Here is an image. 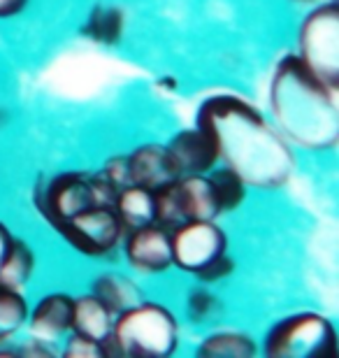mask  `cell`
<instances>
[{
    "label": "cell",
    "instance_id": "5",
    "mask_svg": "<svg viewBox=\"0 0 339 358\" xmlns=\"http://www.w3.org/2000/svg\"><path fill=\"white\" fill-rule=\"evenodd\" d=\"M298 56L312 73L339 91V7L328 3L316 7L302 21Z\"/></svg>",
    "mask_w": 339,
    "mask_h": 358
},
{
    "label": "cell",
    "instance_id": "13",
    "mask_svg": "<svg viewBox=\"0 0 339 358\" xmlns=\"http://www.w3.org/2000/svg\"><path fill=\"white\" fill-rule=\"evenodd\" d=\"M175 193L179 212L184 221L191 219H216L219 217V205H216L214 191L209 186L207 175H182L175 179Z\"/></svg>",
    "mask_w": 339,
    "mask_h": 358
},
{
    "label": "cell",
    "instance_id": "12",
    "mask_svg": "<svg viewBox=\"0 0 339 358\" xmlns=\"http://www.w3.org/2000/svg\"><path fill=\"white\" fill-rule=\"evenodd\" d=\"M126 159L128 170H131V184L147 186L151 191L182 177L165 145H142L128 154Z\"/></svg>",
    "mask_w": 339,
    "mask_h": 358
},
{
    "label": "cell",
    "instance_id": "21",
    "mask_svg": "<svg viewBox=\"0 0 339 358\" xmlns=\"http://www.w3.org/2000/svg\"><path fill=\"white\" fill-rule=\"evenodd\" d=\"M84 33L100 45H114L124 35V12L117 7H96L86 21Z\"/></svg>",
    "mask_w": 339,
    "mask_h": 358
},
{
    "label": "cell",
    "instance_id": "3",
    "mask_svg": "<svg viewBox=\"0 0 339 358\" xmlns=\"http://www.w3.org/2000/svg\"><path fill=\"white\" fill-rule=\"evenodd\" d=\"M179 345V326L170 310L156 303H137L114 317L110 338L103 342L107 356L165 358Z\"/></svg>",
    "mask_w": 339,
    "mask_h": 358
},
{
    "label": "cell",
    "instance_id": "4",
    "mask_svg": "<svg viewBox=\"0 0 339 358\" xmlns=\"http://www.w3.org/2000/svg\"><path fill=\"white\" fill-rule=\"evenodd\" d=\"M263 349L270 358H337V333L326 317L302 312L274 324Z\"/></svg>",
    "mask_w": 339,
    "mask_h": 358
},
{
    "label": "cell",
    "instance_id": "9",
    "mask_svg": "<svg viewBox=\"0 0 339 358\" xmlns=\"http://www.w3.org/2000/svg\"><path fill=\"white\" fill-rule=\"evenodd\" d=\"M124 252L131 268L142 275H161L172 268L170 231L158 224H147L126 233Z\"/></svg>",
    "mask_w": 339,
    "mask_h": 358
},
{
    "label": "cell",
    "instance_id": "8",
    "mask_svg": "<svg viewBox=\"0 0 339 358\" xmlns=\"http://www.w3.org/2000/svg\"><path fill=\"white\" fill-rule=\"evenodd\" d=\"M35 205L54 228H59L63 221L75 214L96 207L93 205L91 173H66L54 177L52 182L40 184L35 189Z\"/></svg>",
    "mask_w": 339,
    "mask_h": 358
},
{
    "label": "cell",
    "instance_id": "26",
    "mask_svg": "<svg viewBox=\"0 0 339 358\" xmlns=\"http://www.w3.org/2000/svg\"><path fill=\"white\" fill-rule=\"evenodd\" d=\"M28 0H0V19H12L19 12H24Z\"/></svg>",
    "mask_w": 339,
    "mask_h": 358
},
{
    "label": "cell",
    "instance_id": "7",
    "mask_svg": "<svg viewBox=\"0 0 339 358\" xmlns=\"http://www.w3.org/2000/svg\"><path fill=\"white\" fill-rule=\"evenodd\" d=\"M172 266L184 272H198L209 261L226 252L228 240L214 219H191L170 231Z\"/></svg>",
    "mask_w": 339,
    "mask_h": 358
},
{
    "label": "cell",
    "instance_id": "25",
    "mask_svg": "<svg viewBox=\"0 0 339 358\" xmlns=\"http://www.w3.org/2000/svg\"><path fill=\"white\" fill-rule=\"evenodd\" d=\"M103 175L110 179V182L117 186V189H124V186L131 184V170H128V159L126 156H117V159H110L105 163Z\"/></svg>",
    "mask_w": 339,
    "mask_h": 358
},
{
    "label": "cell",
    "instance_id": "19",
    "mask_svg": "<svg viewBox=\"0 0 339 358\" xmlns=\"http://www.w3.org/2000/svg\"><path fill=\"white\" fill-rule=\"evenodd\" d=\"M209 186L214 191L216 205H219V212H233L244 203V196H247V184L237 177L233 170L223 168H214L209 170Z\"/></svg>",
    "mask_w": 339,
    "mask_h": 358
},
{
    "label": "cell",
    "instance_id": "29",
    "mask_svg": "<svg viewBox=\"0 0 339 358\" xmlns=\"http://www.w3.org/2000/svg\"><path fill=\"white\" fill-rule=\"evenodd\" d=\"M302 3H316V0H302Z\"/></svg>",
    "mask_w": 339,
    "mask_h": 358
},
{
    "label": "cell",
    "instance_id": "22",
    "mask_svg": "<svg viewBox=\"0 0 339 358\" xmlns=\"http://www.w3.org/2000/svg\"><path fill=\"white\" fill-rule=\"evenodd\" d=\"M186 312H189V319L196 321V324H207V321H212L221 312V303L207 289H196L189 293Z\"/></svg>",
    "mask_w": 339,
    "mask_h": 358
},
{
    "label": "cell",
    "instance_id": "23",
    "mask_svg": "<svg viewBox=\"0 0 339 358\" xmlns=\"http://www.w3.org/2000/svg\"><path fill=\"white\" fill-rule=\"evenodd\" d=\"M63 356L66 358H103L107 354H105L103 342H96L82 333L72 331V335L66 342V349H63Z\"/></svg>",
    "mask_w": 339,
    "mask_h": 358
},
{
    "label": "cell",
    "instance_id": "27",
    "mask_svg": "<svg viewBox=\"0 0 339 358\" xmlns=\"http://www.w3.org/2000/svg\"><path fill=\"white\" fill-rule=\"evenodd\" d=\"M10 245H12V235H10V231H7L3 224H0V266H3V261H5Z\"/></svg>",
    "mask_w": 339,
    "mask_h": 358
},
{
    "label": "cell",
    "instance_id": "1",
    "mask_svg": "<svg viewBox=\"0 0 339 358\" xmlns=\"http://www.w3.org/2000/svg\"><path fill=\"white\" fill-rule=\"evenodd\" d=\"M196 126L216 142L219 161L251 189H279L291 179L295 156L286 138L261 110L233 93L209 96L198 110Z\"/></svg>",
    "mask_w": 339,
    "mask_h": 358
},
{
    "label": "cell",
    "instance_id": "10",
    "mask_svg": "<svg viewBox=\"0 0 339 358\" xmlns=\"http://www.w3.org/2000/svg\"><path fill=\"white\" fill-rule=\"evenodd\" d=\"M165 147H168L179 175H207L219 163L214 138L200 126L179 131Z\"/></svg>",
    "mask_w": 339,
    "mask_h": 358
},
{
    "label": "cell",
    "instance_id": "20",
    "mask_svg": "<svg viewBox=\"0 0 339 358\" xmlns=\"http://www.w3.org/2000/svg\"><path fill=\"white\" fill-rule=\"evenodd\" d=\"M28 321V305L21 291L0 286V345L12 340Z\"/></svg>",
    "mask_w": 339,
    "mask_h": 358
},
{
    "label": "cell",
    "instance_id": "6",
    "mask_svg": "<svg viewBox=\"0 0 339 358\" xmlns=\"http://www.w3.org/2000/svg\"><path fill=\"white\" fill-rule=\"evenodd\" d=\"M79 254L105 259L117 252L126 238V228L112 207H91L66 219L56 228Z\"/></svg>",
    "mask_w": 339,
    "mask_h": 358
},
{
    "label": "cell",
    "instance_id": "18",
    "mask_svg": "<svg viewBox=\"0 0 339 358\" xmlns=\"http://www.w3.org/2000/svg\"><path fill=\"white\" fill-rule=\"evenodd\" d=\"M256 354V345L249 335L237 331H221L207 338L198 347V356L203 358H251Z\"/></svg>",
    "mask_w": 339,
    "mask_h": 358
},
{
    "label": "cell",
    "instance_id": "24",
    "mask_svg": "<svg viewBox=\"0 0 339 358\" xmlns=\"http://www.w3.org/2000/svg\"><path fill=\"white\" fill-rule=\"evenodd\" d=\"M233 270H235L233 259L228 256V252H223L221 256L212 259L207 266H203L198 272H193V275H196L203 284H214V282H221V279L230 277V275H233Z\"/></svg>",
    "mask_w": 339,
    "mask_h": 358
},
{
    "label": "cell",
    "instance_id": "15",
    "mask_svg": "<svg viewBox=\"0 0 339 358\" xmlns=\"http://www.w3.org/2000/svg\"><path fill=\"white\" fill-rule=\"evenodd\" d=\"M114 212L124 224L126 233L133 228L154 224V191L140 184L124 186L114 200Z\"/></svg>",
    "mask_w": 339,
    "mask_h": 358
},
{
    "label": "cell",
    "instance_id": "2",
    "mask_svg": "<svg viewBox=\"0 0 339 358\" xmlns=\"http://www.w3.org/2000/svg\"><path fill=\"white\" fill-rule=\"evenodd\" d=\"M270 112L274 128L288 145L326 152L339 140L337 89H330L298 54L284 56L270 80Z\"/></svg>",
    "mask_w": 339,
    "mask_h": 358
},
{
    "label": "cell",
    "instance_id": "11",
    "mask_svg": "<svg viewBox=\"0 0 339 358\" xmlns=\"http://www.w3.org/2000/svg\"><path fill=\"white\" fill-rule=\"evenodd\" d=\"M72 303L75 298H70L68 293H49L47 298H42L33 312H28L26 321L33 340L49 345L68 335L72 331Z\"/></svg>",
    "mask_w": 339,
    "mask_h": 358
},
{
    "label": "cell",
    "instance_id": "14",
    "mask_svg": "<svg viewBox=\"0 0 339 358\" xmlns=\"http://www.w3.org/2000/svg\"><path fill=\"white\" fill-rule=\"evenodd\" d=\"M114 317L117 314L100 303L93 293L75 298V303H72V331L82 333L96 342H105L110 338Z\"/></svg>",
    "mask_w": 339,
    "mask_h": 358
},
{
    "label": "cell",
    "instance_id": "17",
    "mask_svg": "<svg viewBox=\"0 0 339 358\" xmlns=\"http://www.w3.org/2000/svg\"><path fill=\"white\" fill-rule=\"evenodd\" d=\"M33 270H35V256L31 252V247L24 240L12 238V245L7 249L3 266H0V286L12 291H21L31 282Z\"/></svg>",
    "mask_w": 339,
    "mask_h": 358
},
{
    "label": "cell",
    "instance_id": "28",
    "mask_svg": "<svg viewBox=\"0 0 339 358\" xmlns=\"http://www.w3.org/2000/svg\"><path fill=\"white\" fill-rule=\"evenodd\" d=\"M158 87L168 89V91H177V80H172V77H163V80H158Z\"/></svg>",
    "mask_w": 339,
    "mask_h": 358
},
{
    "label": "cell",
    "instance_id": "16",
    "mask_svg": "<svg viewBox=\"0 0 339 358\" xmlns=\"http://www.w3.org/2000/svg\"><path fill=\"white\" fill-rule=\"evenodd\" d=\"M91 293L96 296L105 307H110L114 314L128 310L137 303H142V291L131 277L119 275V272H105L96 277Z\"/></svg>",
    "mask_w": 339,
    "mask_h": 358
}]
</instances>
